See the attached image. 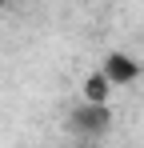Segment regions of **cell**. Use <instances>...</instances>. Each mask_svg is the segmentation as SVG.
Listing matches in <instances>:
<instances>
[{
  "label": "cell",
  "mask_w": 144,
  "mask_h": 148,
  "mask_svg": "<svg viewBox=\"0 0 144 148\" xmlns=\"http://www.w3.org/2000/svg\"><path fill=\"white\" fill-rule=\"evenodd\" d=\"M108 96H112V80L104 76V68H96V72L84 80V100H88V104H108Z\"/></svg>",
  "instance_id": "3"
},
{
  "label": "cell",
  "mask_w": 144,
  "mask_h": 148,
  "mask_svg": "<svg viewBox=\"0 0 144 148\" xmlns=\"http://www.w3.org/2000/svg\"><path fill=\"white\" fill-rule=\"evenodd\" d=\"M0 4H8V0H0Z\"/></svg>",
  "instance_id": "4"
},
{
  "label": "cell",
  "mask_w": 144,
  "mask_h": 148,
  "mask_svg": "<svg viewBox=\"0 0 144 148\" xmlns=\"http://www.w3.org/2000/svg\"><path fill=\"white\" fill-rule=\"evenodd\" d=\"M108 116H112L108 104H88V100H84V104L76 108V116H72V128L92 140V136H104V132H108Z\"/></svg>",
  "instance_id": "1"
},
{
  "label": "cell",
  "mask_w": 144,
  "mask_h": 148,
  "mask_svg": "<svg viewBox=\"0 0 144 148\" xmlns=\"http://www.w3.org/2000/svg\"><path fill=\"white\" fill-rule=\"evenodd\" d=\"M104 76L112 80V88H124V84H132L140 76V64L132 56H124V52H112V56H104Z\"/></svg>",
  "instance_id": "2"
}]
</instances>
